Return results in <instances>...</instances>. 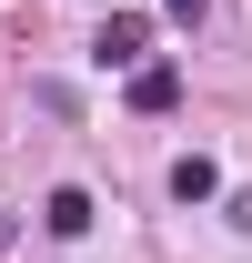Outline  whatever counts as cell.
<instances>
[{
	"label": "cell",
	"instance_id": "7a4b0ae2",
	"mask_svg": "<svg viewBox=\"0 0 252 263\" xmlns=\"http://www.w3.org/2000/svg\"><path fill=\"white\" fill-rule=\"evenodd\" d=\"M131 111H182V61H141L131 71Z\"/></svg>",
	"mask_w": 252,
	"mask_h": 263
},
{
	"label": "cell",
	"instance_id": "3957f363",
	"mask_svg": "<svg viewBox=\"0 0 252 263\" xmlns=\"http://www.w3.org/2000/svg\"><path fill=\"white\" fill-rule=\"evenodd\" d=\"M40 223L61 233V243H81V233H91V193H81V182H61V193L40 202Z\"/></svg>",
	"mask_w": 252,
	"mask_h": 263
},
{
	"label": "cell",
	"instance_id": "5b68a950",
	"mask_svg": "<svg viewBox=\"0 0 252 263\" xmlns=\"http://www.w3.org/2000/svg\"><path fill=\"white\" fill-rule=\"evenodd\" d=\"M161 10H172V21H202V0H161Z\"/></svg>",
	"mask_w": 252,
	"mask_h": 263
},
{
	"label": "cell",
	"instance_id": "277c9868",
	"mask_svg": "<svg viewBox=\"0 0 252 263\" xmlns=\"http://www.w3.org/2000/svg\"><path fill=\"white\" fill-rule=\"evenodd\" d=\"M222 193V162L212 152H182V162H172V202H212Z\"/></svg>",
	"mask_w": 252,
	"mask_h": 263
},
{
	"label": "cell",
	"instance_id": "6da1fadb",
	"mask_svg": "<svg viewBox=\"0 0 252 263\" xmlns=\"http://www.w3.org/2000/svg\"><path fill=\"white\" fill-rule=\"evenodd\" d=\"M141 51H152V21H141V10H111V21H101V41H91L101 71H141Z\"/></svg>",
	"mask_w": 252,
	"mask_h": 263
}]
</instances>
